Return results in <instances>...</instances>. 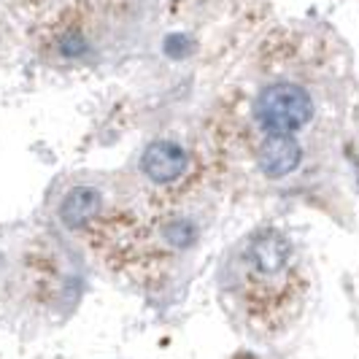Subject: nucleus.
<instances>
[{
	"instance_id": "f257e3e1",
	"label": "nucleus",
	"mask_w": 359,
	"mask_h": 359,
	"mask_svg": "<svg viewBox=\"0 0 359 359\" xmlns=\"http://www.w3.org/2000/svg\"><path fill=\"white\" fill-rule=\"evenodd\" d=\"M254 114L262 130L270 135H294L311 122L313 100L300 84L278 81L259 92L254 103Z\"/></svg>"
},
{
	"instance_id": "f03ea898",
	"label": "nucleus",
	"mask_w": 359,
	"mask_h": 359,
	"mask_svg": "<svg viewBox=\"0 0 359 359\" xmlns=\"http://www.w3.org/2000/svg\"><path fill=\"white\" fill-rule=\"evenodd\" d=\"M303 160V149L294 135H268L257 149V165L268 179H284L297 170Z\"/></svg>"
},
{
	"instance_id": "7ed1b4c3",
	"label": "nucleus",
	"mask_w": 359,
	"mask_h": 359,
	"mask_svg": "<svg viewBox=\"0 0 359 359\" xmlns=\"http://www.w3.org/2000/svg\"><path fill=\"white\" fill-rule=\"evenodd\" d=\"M141 168L154 184H170L187 170V151L173 141H154L144 151Z\"/></svg>"
},
{
	"instance_id": "20e7f679",
	"label": "nucleus",
	"mask_w": 359,
	"mask_h": 359,
	"mask_svg": "<svg viewBox=\"0 0 359 359\" xmlns=\"http://www.w3.org/2000/svg\"><path fill=\"white\" fill-rule=\"evenodd\" d=\"M292 246L281 233L276 230H262L259 235H254L252 241V262L254 268L262 276H276L287 268Z\"/></svg>"
},
{
	"instance_id": "39448f33",
	"label": "nucleus",
	"mask_w": 359,
	"mask_h": 359,
	"mask_svg": "<svg viewBox=\"0 0 359 359\" xmlns=\"http://www.w3.org/2000/svg\"><path fill=\"white\" fill-rule=\"evenodd\" d=\"M97 208H100V195H97V189H92V187H76V189H71V192L65 195V200H62V205H60V219H62V224H65L68 230H81L92 216L97 214Z\"/></svg>"
},
{
	"instance_id": "423d86ee",
	"label": "nucleus",
	"mask_w": 359,
	"mask_h": 359,
	"mask_svg": "<svg viewBox=\"0 0 359 359\" xmlns=\"http://www.w3.org/2000/svg\"><path fill=\"white\" fill-rule=\"evenodd\" d=\"M165 238H168V243L170 246H176V249H187V246H192L195 243V224H189V222H170L168 227H165Z\"/></svg>"
},
{
	"instance_id": "0eeeda50",
	"label": "nucleus",
	"mask_w": 359,
	"mask_h": 359,
	"mask_svg": "<svg viewBox=\"0 0 359 359\" xmlns=\"http://www.w3.org/2000/svg\"><path fill=\"white\" fill-rule=\"evenodd\" d=\"M84 52H87V41L79 33H68V36L60 38V54L62 57H81Z\"/></svg>"
},
{
	"instance_id": "6e6552de",
	"label": "nucleus",
	"mask_w": 359,
	"mask_h": 359,
	"mask_svg": "<svg viewBox=\"0 0 359 359\" xmlns=\"http://www.w3.org/2000/svg\"><path fill=\"white\" fill-rule=\"evenodd\" d=\"M189 49H192V41L187 36H170L165 41V52L170 57H184V54H189Z\"/></svg>"
}]
</instances>
